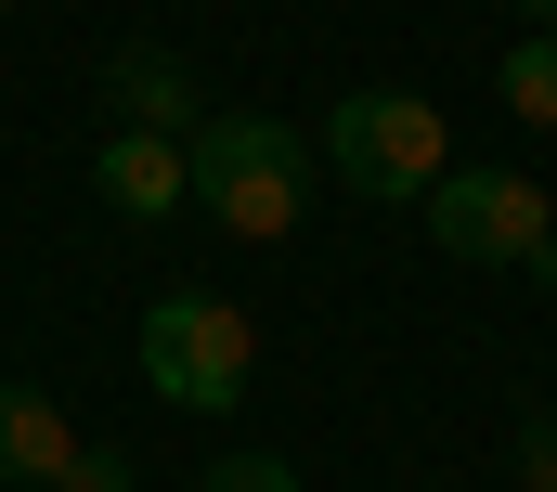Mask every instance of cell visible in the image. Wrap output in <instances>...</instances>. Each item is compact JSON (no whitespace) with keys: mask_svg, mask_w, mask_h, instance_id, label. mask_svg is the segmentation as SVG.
I'll list each match as a JSON object with an SVG mask.
<instances>
[{"mask_svg":"<svg viewBox=\"0 0 557 492\" xmlns=\"http://www.w3.org/2000/svg\"><path fill=\"white\" fill-rule=\"evenodd\" d=\"M195 208L234 246H285L298 208H311V143L285 118H208L195 130Z\"/></svg>","mask_w":557,"mask_h":492,"instance_id":"6da1fadb","label":"cell"},{"mask_svg":"<svg viewBox=\"0 0 557 492\" xmlns=\"http://www.w3.org/2000/svg\"><path fill=\"white\" fill-rule=\"evenodd\" d=\"M143 389H156L169 415H234V402L260 389V324H247L234 298H208V285H169V298L143 311Z\"/></svg>","mask_w":557,"mask_h":492,"instance_id":"7a4b0ae2","label":"cell"},{"mask_svg":"<svg viewBox=\"0 0 557 492\" xmlns=\"http://www.w3.org/2000/svg\"><path fill=\"white\" fill-rule=\"evenodd\" d=\"M324 169L350 195H376V208H416L428 182L454 169V130H441L428 91H337L324 104Z\"/></svg>","mask_w":557,"mask_h":492,"instance_id":"3957f363","label":"cell"},{"mask_svg":"<svg viewBox=\"0 0 557 492\" xmlns=\"http://www.w3.org/2000/svg\"><path fill=\"white\" fill-rule=\"evenodd\" d=\"M428 246L480 259V272H545L557 259V195L519 169H441L428 182Z\"/></svg>","mask_w":557,"mask_h":492,"instance_id":"277c9868","label":"cell"},{"mask_svg":"<svg viewBox=\"0 0 557 492\" xmlns=\"http://www.w3.org/2000/svg\"><path fill=\"white\" fill-rule=\"evenodd\" d=\"M91 182H104L117 221H169V208H195V143H169V130H104Z\"/></svg>","mask_w":557,"mask_h":492,"instance_id":"5b68a950","label":"cell"},{"mask_svg":"<svg viewBox=\"0 0 557 492\" xmlns=\"http://www.w3.org/2000/svg\"><path fill=\"white\" fill-rule=\"evenodd\" d=\"M104 118H117V130H169V143H195V130H208V91H195V65H182V52L131 39V52L104 65Z\"/></svg>","mask_w":557,"mask_h":492,"instance_id":"8992f818","label":"cell"},{"mask_svg":"<svg viewBox=\"0 0 557 492\" xmlns=\"http://www.w3.org/2000/svg\"><path fill=\"white\" fill-rule=\"evenodd\" d=\"M65 467H78L65 402L26 389V376H0V492H65Z\"/></svg>","mask_w":557,"mask_h":492,"instance_id":"52a82bcc","label":"cell"},{"mask_svg":"<svg viewBox=\"0 0 557 492\" xmlns=\"http://www.w3.org/2000/svg\"><path fill=\"white\" fill-rule=\"evenodd\" d=\"M506 104L532 130H557V26H532V39H506V78H493Z\"/></svg>","mask_w":557,"mask_h":492,"instance_id":"ba28073f","label":"cell"},{"mask_svg":"<svg viewBox=\"0 0 557 492\" xmlns=\"http://www.w3.org/2000/svg\"><path fill=\"white\" fill-rule=\"evenodd\" d=\"M195 492H298V467H285V454H221Z\"/></svg>","mask_w":557,"mask_h":492,"instance_id":"9c48e42d","label":"cell"},{"mask_svg":"<svg viewBox=\"0 0 557 492\" xmlns=\"http://www.w3.org/2000/svg\"><path fill=\"white\" fill-rule=\"evenodd\" d=\"M519 492H557V402L519 415Z\"/></svg>","mask_w":557,"mask_h":492,"instance_id":"30bf717a","label":"cell"},{"mask_svg":"<svg viewBox=\"0 0 557 492\" xmlns=\"http://www.w3.org/2000/svg\"><path fill=\"white\" fill-rule=\"evenodd\" d=\"M65 492H131V454H117V441H78V467H65Z\"/></svg>","mask_w":557,"mask_h":492,"instance_id":"8fae6325","label":"cell"},{"mask_svg":"<svg viewBox=\"0 0 557 492\" xmlns=\"http://www.w3.org/2000/svg\"><path fill=\"white\" fill-rule=\"evenodd\" d=\"M532 285H557V259H545V272H532Z\"/></svg>","mask_w":557,"mask_h":492,"instance_id":"7c38bea8","label":"cell"}]
</instances>
